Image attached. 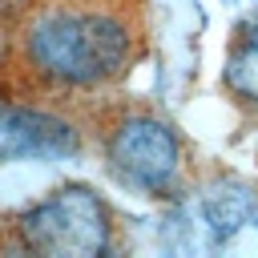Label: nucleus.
I'll return each mask as SVG.
<instances>
[{
  "label": "nucleus",
  "instance_id": "20e7f679",
  "mask_svg": "<svg viewBox=\"0 0 258 258\" xmlns=\"http://www.w3.org/2000/svg\"><path fill=\"white\" fill-rule=\"evenodd\" d=\"M77 149V133L69 121L48 117L40 109L0 105V161L8 157H69Z\"/></svg>",
  "mask_w": 258,
  "mask_h": 258
},
{
  "label": "nucleus",
  "instance_id": "39448f33",
  "mask_svg": "<svg viewBox=\"0 0 258 258\" xmlns=\"http://www.w3.org/2000/svg\"><path fill=\"white\" fill-rule=\"evenodd\" d=\"M202 218H206V230L214 238H226L238 226H246L250 218H258V198L246 189H214L202 202Z\"/></svg>",
  "mask_w": 258,
  "mask_h": 258
},
{
  "label": "nucleus",
  "instance_id": "0eeeda50",
  "mask_svg": "<svg viewBox=\"0 0 258 258\" xmlns=\"http://www.w3.org/2000/svg\"><path fill=\"white\" fill-rule=\"evenodd\" d=\"M234 12H246V16H258V0H226Z\"/></svg>",
  "mask_w": 258,
  "mask_h": 258
},
{
  "label": "nucleus",
  "instance_id": "423d86ee",
  "mask_svg": "<svg viewBox=\"0 0 258 258\" xmlns=\"http://www.w3.org/2000/svg\"><path fill=\"white\" fill-rule=\"evenodd\" d=\"M226 85H230V93H238L246 101H258V24L230 48V56H226Z\"/></svg>",
  "mask_w": 258,
  "mask_h": 258
},
{
  "label": "nucleus",
  "instance_id": "7ed1b4c3",
  "mask_svg": "<svg viewBox=\"0 0 258 258\" xmlns=\"http://www.w3.org/2000/svg\"><path fill=\"white\" fill-rule=\"evenodd\" d=\"M177 161H181L177 137L157 117H125L109 137L113 173L137 189H165L177 173Z\"/></svg>",
  "mask_w": 258,
  "mask_h": 258
},
{
  "label": "nucleus",
  "instance_id": "f257e3e1",
  "mask_svg": "<svg viewBox=\"0 0 258 258\" xmlns=\"http://www.w3.org/2000/svg\"><path fill=\"white\" fill-rule=\"evenodd\" d=\"M28 60L64 85H97L125 69L129 32L105 12H48L28 28Z\"/></svg>",
  "mask_w": 258,
  "mask_h": 258
},
{
  "label": "nucleus",
  "instance_id": "6e6552de",
  "mask_svg": "<svg viewBox=\"0 0 258 258\" xmlns=\"http://www.w3.org/2000/svg\"><path fill=\"white\" fill-rule=\"evenodd\" d=\"M12 4H20V0H12Z\"/></svg>",
  "mask_w": 258,
  "mask_h": 258
},
{
  "label": "nucleus",
  "instance_id": "f03ea898",
  "mask_svg": "<svg viewBox=\"0 0 258 258\" xmlns=\"http://www.w3.org/2000/svg\"><path fill=\"white\" fill-rule=\"evenodd\" d=\"M20 234L48 258H97L109 246V210L85 185H60L20 218Z\"/></svg>",
  "mask_w": 258,
  "mask_h": 258
}]
</instances>
